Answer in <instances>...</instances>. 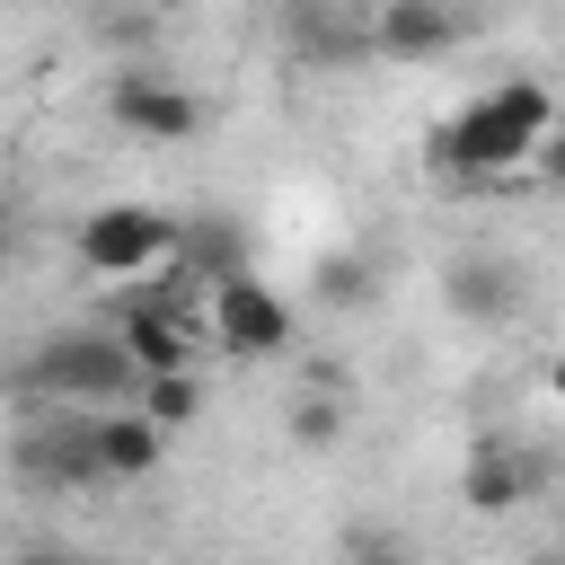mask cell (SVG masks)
I'll list each match as a JSON object with an SVG mask.
<instances>
[{
  "instance_id": "cell-5",
  "label": "cell",
  "mask_w": 565,
  "mask_h": 565,
  "mask_svg": "<svg viewBox=\"0 0 565 565\" xmlns=\"http://www.w3.org/2000/svg\"><path fill=\"white\" fill-rule=\"evenodd\" d=\"M106 115L132 132V141H194L203 132V97L194 88H177L168 71H150V62H124L115 79H106Z\"/></svg>"
},
{
  "instance_id": "cell-4",
  "label": "cell",
  "mask_w": 565,
  "mask_h": 565,
  "mask_svg": "<svg viewBox=\"0 0 565 565\" xmlns=\"http://www.w3.org/2000/svg\"><path fill=\"white\" fill-rule=\"evenodd\" d=\"M203 309H212V344H221L230 362H274V353H291V327H300V318H291V300H282L274 282L221 265L212 291H203Z\"/></svg>"
},
{
  "instance_id": "cell-3",
  "label": "cell",
  "mask_w": 565,
  "mask_h": 565,
  "mask_svg": "<svg viewBox=\"0 0 565 565\" xmlns=\"http://www.w3.org/2000/svg\"><path fill=\"white\" fill-rule=\"evenodd\" d=\"M132 380H141V371H132V353H124L115 335H53V344L26 362V388L53 397V406H79V415L124 406Z\"/></svg>"
},
{
  "instance_id": "cell-14",
  "label": "cell",
  "mask_w": 565,
  "mask_h": 565,
  "mask_svg": "<svg viewBox=\"0 0 565 565\" xmlns=\"http://www.w3.org/2000/svg\"><path fill=\"white\" fill-rule=\"evenodd\" d=\"M530 565H556V556H530Z\"/></svg>"
},
{
  "instance_id": "cell-7",
  "label": "cell",
  "mask_w": 565,
  "mask_h": 565,
  "mask_svg": "<svg viewBox=\"0 0 565 565\" xmlns=\"http://www.w3.org/2000/svg\"><path fill=\"white\" fill-rule=\"evenodd\" d=\"M88 450H97V477H106V486H141V477L159 468L168 433H159L141 406H97V415H88Z\"/></svg>"
},
{
  "instance_id": "cell-11",
  "label": "cell",
  "mask_w": 565,
  "mask_h": 565,
  "mask_svg": "<svg viewBox=\"0 0 565 565\" xmlns=\"http://www.w3.org/2000/svg\"><path fill=\"white\" fill-rule=\"evenodd\" d=\"M291 441L300 450H327V441H344V424H353V388H318L309 380V397H291Z\"/></svg>"
},
{
  "instance_id": "cell-2",
  "label": "cell",
  "mask_w": 565,
  "mask_h": 565,
  "mask_svg": "<svg viewBox=\"0 0 565 565\" xmlns=\"http://www.w3.org/2000/svg\"><path fill=\"white\" fill-rule=\"evenodd\" d=\"M71 256H79V274H97V282H141V274H159V265L177 256V221H168L159 203H97V212L71 230Z\"/></svg>"
},
{
  "instance_id": "cell-8",
  "label": "cell",
  "mask_w": 565,
  "mask_h": 565,
  "mask_svg": "<svg viewBox=\"0 0 565 565\" xmlns=\"http://www.w3.org/2000/svg\"><path fill=\"white\" fill-rule=\"evenodd\" d=\"M18 468L35 477V486H106L97 477V450H88V415L79 406H53V424H35L26 433V450H18Z\"/></svg>"
},
{
  "instance_id": "cell-10",
  "label": "cell",
  "mask_w": 565,
  "mask_h": 565,
  "mask_svg": "<svg viewBox=\"0 0 565 565\" xmlns=\"http://www.w3.org/2000/svg\"><path fill=\"white\" fill-rule=\"evenodd\" d=\"M521 494H530V459L512 441H477L468 450V477H459V503L468 512H512Z\"/></svg>"
},
{
  "instance_id": "cell-6",
  "label": "cell",
  "mask_w": 565,
  "mask_h": 565,
  "mask_svg": "<svg viewBox=\"0 0 565 565\" xmlns=\"http://www.w3.org/2000/svg\"><path fill=\"white\" fill-rule=\"evenodd\" d=\"M353 35L380 62H441L459 44V0H371Z\"/></svg>"
},
{
  "instance_id": "cell-9",
  "label": "cell",
  "mask_w": 565,
  "mask_h": 565,
  "mask_svg": "<svg viewBox=\"0 0 565 565\" xmlns=\"http://www.w3.org/2000/svg\"><path fill=\"white\" fill-rule=\"evenodd\" d=\"M124 353H132V371L150 380V371H194L203 362V335L168 309V300H132V318H124V335H115Z\"/></svg>"
},
{
  "instance_id": "cell-12",
  "label": "cell",
  "mask_w": 565,
  "mask_h": 565,
  "mask_svg": "<svg viewBox=\"0 0 565 565\" xmlns=\"http://www.w3.org/2000/svg\"><path fill=\"white\" fill-rule=\"evenodd\" d=\"M132 406H141L159 433H177V424L203 406V388H194V371H150V380H132Z\"/></svg>"
},
{
  "instance_id": "cell-13",
  "label": "cell",
  "mask_w": 565,
  "mask_h": 565,
  "mask_svg": "<svg viewBox=\"0 0 565 565\" xmlns=\"http://www.w3.org/2000/svg\"><path fill=\"white\" fill-rule=\"evenodd\" d=\"M344 565H415V547L388 539V530H353V539H344Z\"/></svg>"
},
{
  "instance_id": "cell-1",
  "label": "cell",
  "mask_w": 565,
  "mask_h": 565,
  "mask_svg": "<svg viewBox=\"0 0 565 565\" xmlns=\"http://www.w3.org/2000/svg\"><path fill=\"white\" fill-rule=\"evenodd\" d=\"M547 141H556V97H547L539 79H494L486 97H468V106L433 132V159H441L450 177L494 185V177H512L521 159H539Z\"/></svg>"
}]
</instances>
